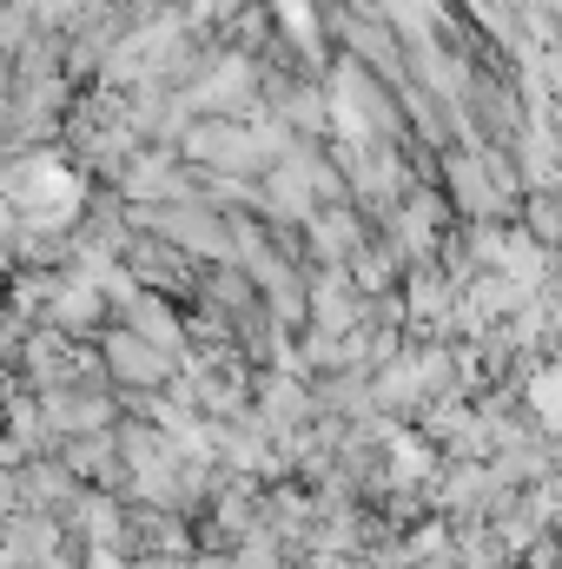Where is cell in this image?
I'll return each mask as SVG.
<instances>
[{"label":"cell","mask_w":562,"mask_h":569,"mask_svg":"<svg viewBox=\"0 0 562 569\" xmlns=\"http://www.w3.org/2000/svg\"><path fill=\"white\" fill-rule=\"evenodd\" d=\"M80 172L67 166V159H53V152H33V159H20L13 172H7V199L33 219V226H67L73 212H80Z\"/></svg>","instance_id":"cell-1"},{"label":"cell","mask_w":562,"mask_h":569,"mask_svg":"<svg viewBox=\"0 0 562 569\" xmlns=\"http://www.w3.org/2000/svg\"><path fill=\"white\" fill-rule=\"evenodd\" d=\"M530 411H536L550 430H562V365H556V371H536V378H530Z\"/></svg>","instance_id":"cell-2"}]
</instances>
